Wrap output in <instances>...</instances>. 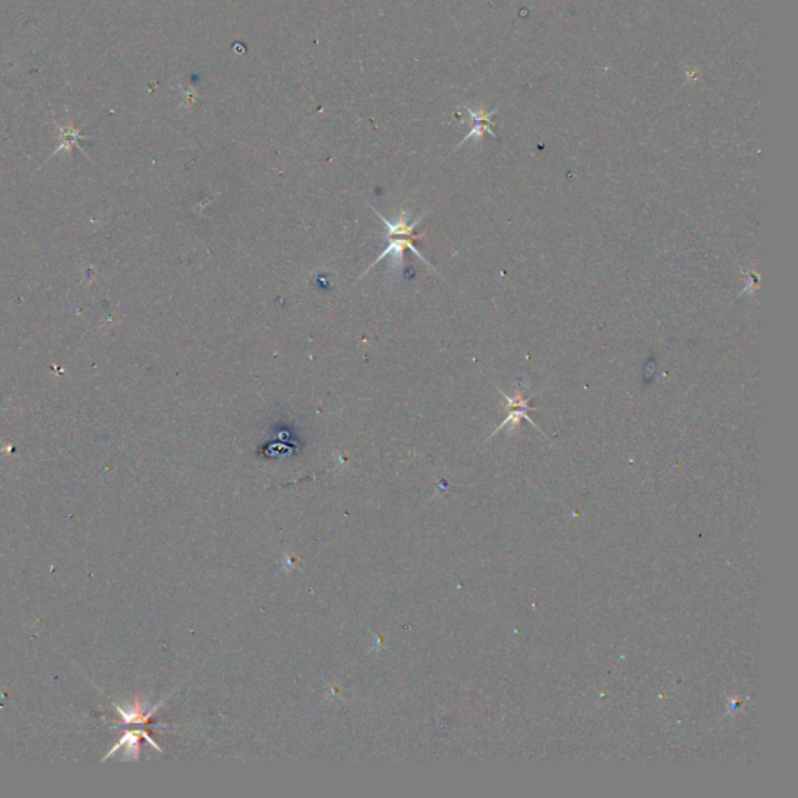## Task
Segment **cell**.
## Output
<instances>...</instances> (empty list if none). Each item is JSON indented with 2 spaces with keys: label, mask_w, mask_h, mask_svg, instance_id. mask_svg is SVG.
<instances>
[{
  "label": "cell",
  "mask_w": 798,
  "mask_h": 798,
  "mask_svg": "<svg viewBox=\"0 0 798 798\" xmlns=\"http://www.w3.org/2000/svg\"><path fill=\"white\" fill-rule=\"evenodd\" d=\"M373 211L376 212V216L381 218V222L387 226V248L381 253V255L377 256V259L370 265V268H367V270L362 273L360 278H363V276H365L371 270V268H375L379 262H381V260H384L387 257H392V265L394 268L401 267L402 262H404V250L406 248L412 251L416 257H420L423 262L431 268L432 272H436V270H433L432 264L423 256V253L418 250V247L415 245V239H420V237L424 235V234L416 235V231H415L416 226L420 225V222L423 220V216L418 217L416 220H414L412 223H409V220H407L409 211L402 209L399 212L398 218L393 222V220H389L387 217H384L381 212L376 211L375 208H373Z\"/></svg>",
  "instance_id": "1"
},
{
  "label": "cell",
  "mask_w": 798,
  "mask_h": 798,
  "mask_svg": "<svg viewBox=\"0 0 798 798\" xmlns=\"http://www.w3.org/2000/svg\"><path fill=\"white\" fill-rule=\"evenodd\" d=\"M497 392H499V393L502 394V397H504V399L507 401L509 415H507V418H505V420H504L499 426H497L496 431L492 433V436H489V438H492L493 436H496V433L499 432V431H502L504 428H507V426H510V431H516V429L519 428L521 421H523V420H527L528 423H531V424L533 426V428H536V429H538V431L543 433V431L540 429V426L536 424V423L532 420V418L527 415L528 410H536L535 407L528 406V404H531V401H532V398L535 397V394H532V397H528V398H524V394L521 393V392H518V393L515 394V397H509V394H507V393H504V392L499 389V387H497Z\"/></svg>",
  "instance_id": "2"
},
{
  "label": "cell",
  "mask_w": 798,
  "mask_h": 798,
  "mask_svg": "<svg viewBox=\"0 0 798 798\" xmlns=\"http://www.w3.org/2000/svg\"><path fill=\"white\" fill-rule=\"evenodd\" d=\"M58 128L61 130V145L58 147V150H57V152H55V153L61 152L62 148L67 150V152H70V148H72L74 145H77V142H78V140L83 139L80 131L75 130L74 126H72V123H67V125H65V126L58 125Z\"/></svg>",
  "instance_id": "3"
}]
</instances>
